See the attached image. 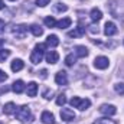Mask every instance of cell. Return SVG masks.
<instances>
[{"label":"cell","mask_w":124,"mask_h":124,"mask_svg":"<svg viewBox=\"0 0 124 124\" xmlns=\"http://www.w3.org/2000/svg\"><path fill=\"white\" fill-rule=\"evenodd\" d=\"M55 82L58 85H66L68 84V77H66V72L65 71H59L55 75Z\"/></svg>","instance_id":"obj_8"},{"label":"cell","mask_w":124,"mask_h":124,"mask_svg":"<svg viewBox=\"0 0 124 124\" xmlns=\"http://www.w3.org/2000/svg\"><path fill=\"white\" fill-rule=\"evenodd\" d=\"M43 22H45V25H46L48 28H55V26H56V20H55L52 16L45 17V20H43Z\"/></svg>","instance_id":"obj_22"},{"label":"cell","mask_w":124,"mask_h":124,"mask_svg":"<svg viewBox=\"0 0 124 124\" xmlns=\"http://www.w3.org/2000/svg\"><path fill=\"white\" fill-rule=\"evenodd\" d=\"M45 49H46V43H38V45L35 46V49L32 51V54H31V62L32 63L36 65V63L42 62Z\"/></svg>","instance_id":"obj_1"},{"label":"cell","mask_w":124,"mask_h":124,"mask_svg":"<svg viewBox=\"0 0 124 124\" xmlns=\"http://www.w3.org/2000/svg\"><path fill=\"white\" fill-rule=\"evenodd\" d=\"M100 113L104 114V116H114L117 113V108L114 105H111V104H102L100 107Z\"/></svg>","instance_id":"obj_5"},{"label":"cell","mask_w":124,"mask_h":124,"mask_svg":"<svg viewBox=\"0 0 124 124\" xmlns=\"http://www.w3.org/2000/svg\"><path fill=\"white\" fill-rule=\"evenodd\" d=\"M104 33H105L107 36H113V35H116V33H117V26H116V23H114V22H107V23H105Z\"/></svg>","instance_id":"obj_9"},{"label":"cell","mask_w":124,"mask_h":124,"mask_svg":"<svg viewBox=\"0 0 124 124\" xmlns=\"http://www.w3.org/2000/svg\"><path fill=\"white\" fill-rule=\"evenodd\" d=\"M3 113H4L6 116H12L13 113H16V105H15L13 102H7V104H4V107H3Z\"/></svg>","instance_id":"obj_17"},{"label":"cell","mask_w":124,"mask_h":124,"mask_svg":"<svg viewBox=\"0 0 124 124\" xmlns=\"http://www.w3.org/2000/svg\"><path fill=\"white\" fill-rule=\"evenodd\" d=\"M10 56V51L9 49H0V62H4Z\"/></svg>","instance_id":"obj_23"},{"label":"cell","mask_w":124,"mask_h":124,"mask_svg":"<svg viewBox=\"0 0 124 124\" xmlns=\"http://www.w3.org/2000/svg\"><path fill=\"white\" fill-rule=\"evenodd\" d=\"M13 35L17 38V39H23L25 36H26V33H28V28L25 26V25H17V26H15L13 28Z\"/></svg>","instance_id":"obj_4"},{"label":"cell","mask_w":124,"mask_h":124,"mask_svg":"<svg viewBox=\"0 0 124 124\" xmlns=\"http://www.w3.org/2000/svg\"><path fill=\"white\" fill-rule=\"evenodd\" d=\"M51 95H52V91H49V90H45V93H43V97H45L46 100H49V98H51Z\"/></svg>","instance_id":"obj_32"},{"label":"cell","mask_w":124,"mask_h":124,"mask_svg":"<svg viewBox=\"0 0 124 124\" xmlns=\"http://www.w3.org/2000/svg\"><path fill=\"white\" fill-rule=\"evenodd\" d=\"M29 29H31V32L33 33V36H36V38H39V36L43 35V29H42L40 26H38V25H32Z\"/></svg>","instance_id":"obj_21"},{"label":"cell","mask_w":124,"mask_h":124,"mask_svg":"<svg viewBox=\"0 0 124 124\" xmlns=\"http://www.w3.org/2000/svg\"><path fill=\"white\" fill-rule=\"evenodd\" d=\"M49 1H51V0H36V4L40 6V7H45V6L49 4Z\"/></svg>","instance_id":"obj_29"},{"label":"cell","mask_w":124,"mask_h":124,"mask_svg":"<svg viewBox=\"0 0 124 124\" xmlns=\"http://www.w3.org/2000/svg\"><path fill=\"white\" fill-rule=\"evenodd\" d=\"M66 102V98H65V94H59L58 98H56V104L58 105H63Z\"/></svg>","instance_id":"obj_28"},{"label":"cell","mask_w":124,"mask_h":124,"mask_svg":"<svg viewBox=\"0 0 124 124\" xmlns=\"http://www.w3.org/2000/svg\"><path fill=\"white\" fill-rule=\"evenodd\" d=\"M101 17H102V12L100 9L94 7L93 10H91V19H93L94 22H98V20H101Z\"/></svg>","instance_id":"obj_20"},{"label":"cell","mask_w":124,"mask_h":124,"mask_svg":"<svg viewBox=\"0 0 124 124\" xmlns=\"http://www.w3.org/2000/svg\"><path fill=\"white\" fill-rule=\"evenodd\" d=\"M58 45H59V39H58L56 35H49V36L46 38V46L55 48V46H58Z\"/></svg>","instance_id":"obj_15"},{"label":"cell","mask_w":124,"mask_h":124,"mask_svg":"<svg viewBox=\"0 0 124 124\" xmlns=\"http://www.w3.org/2000/svg\"><path fill=\"white\" fill-rule=\"evenodd\" d=\"M114 90H116V93H117V94L124 95V84H123V82H120V84H116V85H114Z\"/></svg>","instance_id":"obj_25"},{"label":"cell","mask_w":124,"mask_h":124,"mask_svg":"<svg viewBox=\"0 0 124 124\" xmlns=\"http://www.w3.org/2000/svg\"><path fill=\"white\" fill-rule=\"evenodd\" d=\"M66 10H68V6L66 4H62V3L55 4V12H66Z\"/></svg>","instance_id":"obj_27"},{"label":"cell","mask_w":124,"mask_h":124,"mask_svg":"<svg viewBox=\"0 0 124 124\" xmlns=\"http://www.w3.org/2000/svg\"><path fill=\"white\" fill-rule=\"evenodd\" d=\"M23 66H25V62L22 61V59H15V61L12 62V71L13 72H19V71H22L23 69Z\"/></svg>","instance_id":"obj_16"},{"label":"cell","mask_w":124,"mask_h":124,"mask_svg":"<svg viewBox=\"0 0 124 124\" xmlns=\"http://www.w3.org/2000/svg\"><path fill=\"white\" fill-rule=\"evenodd\" d=\"M69 102H71V105H72V107L79 108V110H87V108L91 105V101H90L88 98L82 100V98H79V97H72Z\"/></svg>","instance_id":"obj_3"},{"label":"cell","mask_w":124,"mask_h":124,"mask_svg":"<svg viewBox=\"0 0 124 124\" xmlns=\"http://www.w3.org/2000/svg\"><path fill=\"white\" fill-rule=\"evenodd\" d=\"M16 118L20 121V123H31L32 121V113H31V108L28 107V105H22L20 108H17V111H16Z\"/></svg>","instance_id":"obj_2"},{"label":"cell","mask_w":124,"mask_h":124,"mask_svg":"<svg viewBox=\"0 0 124 124\" xmlns=\"http://www.w3.org/2000/svg\"><path fill=\"white\" fill-rule=\"evenodd\" d=\"M40 120H42L43 124H55V118L49 111H43L42 116H40Z\"/></svg>","instance_id":"obj_11"},{"label":"cell","mask_w":124,"mask_h":124,"mask_svg":"<svg viewBox=\"0 0 124 124\" xmlns=\"http://www.w3.org/2000/svg\"><path fill=\"white\" fill-rule=\"evenodd\" d=\"M93 124H117V123L113 121V120H110V118H100V120H97Z\"/></svg>","instance_id":"obj_26"},{"label":"cell","mask_w":124,"mask_h":124,"mask_svg":"<svg viewBox=\"0 0 124 124\" xmlns=\"http://www.w3.org/2000/svg\"><path fill=\"white\" fill-rule=\"evenodd\" d=\"M7 79V75H6V72H3L1 69H0V82H4Z\"/></svg>","instance_id":"obj_30"},{"label":"cell","mask_w":124,"mask_h":124,"mask_svg":"<svg viewBox=\"0 0 124 124\" xmlns=\"http://www.w3.org/2000/svg\"><path fill=\"white\" fill-rule=\"evenodd\" d=\"M10 1H16V0H10Z\"/></svg>","instance_id":"obj_36"},{"label":"cell","mask_w":124,"mask_h":124,"mask_svg":"<svg viewBox=\"0 0 124 124\" xmlns=\"http://www.w3.org/2000/svg\"><path fill=\"white\" fill-rule=\"evenodd\" d=\"M71 23H72V20H71L69 17H63L59 22H56V26H58L59 29H65V28H69Z\"/></svg>","instance_id":"obj_19"},{"label":"cell","mask_w":124,"mask_h":124,"mask_svg":"<svg viewBox=\"0 0 124 124\" xmlns=\"http://www.w3.org/2000/svg\"><path fill=\"white\" fill-rule=\"evenodd\" d=\"M61 118L63 121H72L75 118V113L71 108H62L61 110Z\"/></svg>","instance_id":"obj_7"},{"label":"cell","mask_w":124,"mask_h":124,"mask_svg":"<svg viewBox=\"0 0 124 124\" xmlns=\"http://www.w3.org/2000/svg\"><path fill=\"white\" fill-rule=\"evenodd\" d=\"M88 49L85 48V46H82V45H78V46H75V55L78 56V58H85V56H88Z\"/></svg>","instance_id":"obj_12"},{"label":"cell","mask_w":124,"mask_h":124,"mask_svg":"<svg viewBox=\"0 0 124 124\" xmlns=\"http://www.w3.org/2000/svg\"><path fill=\"white\" fill-rule=\"evenodd\" d=\"M85 35V28L84 26H78V28H75L74 31H71L69 33H68V36L69 38H81V36H84Z\"/></svg>","instance_id":"obj_10"},{"label":"cell","mask_w":124,"mask_h":124,"mask_svg":"<svg viewBox=\"0 0 124 124\" xmlns=\"http://www.w3.org/2000/svg\"><path fill=\"white\" fill-rule=\"evenodd\" d=\"M26 93L29 97H35L36 93H38V84L36 82H29L28 84V90H26Z\"/></svg>","instance_id":"obj_18"},{"label":"cell","mask_w":124,"mask_h":124,"mask_svg":"<svg viewBox=\"0 0 124 124\" xmlns=\"http://www.w3.org/2000/svg\"><path fill=\"white\" fill-rule=\"evenodd\" d=\"M90 32L95 35V33H98V28H97V26H90Z\"/></svg>","instance_id":"obj_33"},{"label":"cell","mask_w":124,"mask_h":124,"mask_svg":"<svg viewBox=\"0 0 124 124\" xmlns=\"http://www.w3.org/2000/svg\"><path fill=\"white\" fill-rule=\"evenodd\" d=\"M4 28H6V23H4V20H3V19H0V33H3V32H4Z\"/></svg>","instance_id":"obj_31"},{"label":"cell","mask_w":124,"mask_h":124,"mask_svg":"<svg viewBox=\"0 0 124 124\" xmlns=\"http://www.w3.org/2000/svg\"><path fill=\"white\" fill-rule=\"evenodd\" d=\"M75 61H77V59H75V56L71 54V55H68V56L65 58V65H66V66H72V65L75 63Z\"/></svg>","instance_id":"obj_24"},{"label":"cell","mask_w":124,"mask_h":124,"mask_svg":"<svg viewBox=\"0 0 124 124\" xmlns=\"http://www.w3.org/2000/svg\"><path fill=\"white\" fill-rule=\"evenodd\" d=\"M108 58H105V56H97L95 58V61H94V66L97 68V69H105V68H108Z\"/></svg>","instance_id":"obj_6"},{"label":"cell","mask_w":124,"mask_h":124,"mask_svg":"<svg viewBox=\"0 0 124 124\" xmlns=\"http://www.w3.org/2000/svg\"><path fill=\"white\" fill-rule=\"evenodd\" d=\"M40 77L45 79V78L48 77V71H46V69H42V71H40Z\"/></svg>","instance_id":"obj_34"},{"label":"cell","mask_w":124,"mask_h":124,"mask_svg":"<svg viewBox=\"0 0 124 124\" xmlns=\"http://www.w3.org/2000/svg\"><path fill=\"white\" fill-rule=\"evenodd\" d=\"M13 91L16 94H22L23 91H25V82L22 81V79H17V81H15L13 82Z\"/></svg>","instance_id":"obj_13"},{"label":"cell","mask_w":124,"mask_h":124,"mask_svg":"<svg viewBox=\"0 0 124 124\" xmlns=\"http://www.w3.org/2000/svg\"><path fill=\"white\" fill-rule=\"evenodd\" d=\"M1 9H4V3H3V0H0V10Z\"/></svg>","instance_id":"obj_35"},{"label":"cell","mask_w":124,"mask_h":124,"mask_svg":"<svg viewBox=\"0 0 124 124\" xmlns=\"http://www.w3.org/2000/svg\"><path fill=\"white\" fill-rule=\"evenodd\" d=\"M58 59H59V55H58V52H55V51H49L48 54H46V61H48V63H56L58 62Z\"/></svg>","instance_id":"obj_14"}]
</instances>
